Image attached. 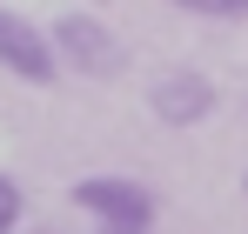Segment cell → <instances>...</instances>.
I'll list each match as a JSON object with an SVG mask.
<instances>
[{"label":"cell","mask_w":248,"mask_h":234,"mask_svg":"<svg viewBox=\"0 0 248 234\" xmlns=\"http://www.w3.org/2000/svg\"><path fill=\"white\" fill-rule=\"evenodd\" d=\"M47 40H54V60H61L67 74H81V80H114L127 67L121 34H114L108 20H94V14H61Z\"/></svg>","instance_id":"1"},{"label":"cell","mask_w":248,"mask_h":234,"mask_svg":"<svg viewBox=\"0 0 248 234\" xmlns=\"http://www.w3.org/2000/svg\"><path fill=\"white\" fill-rule=\"evenodd\" d=\"M74 207H81L94 228H155V188H141V181H127V174H81L74 181Z\"/></svg>","instance_id":"2"},{"label":"cell","mask_w":248,"mask_h":234,"mask_svg":"<svg viewBox=\"0 0 248 234\" xmlns=\"http://www.w3.org/2000/svg\"><path fill=\"white\" fill-rule=\"evenodd\" d=\"M215 80L202 74V67H174V74H161L155 87H148V107H155V120L161 127H202L208 114H215Z\"/></svg>","instance_id":"3"},{"label":"cell","mask_w":248,"mask_h":234,"mask_svg":"<svg viewBox=\"0 0 248 234\" xmlns=\"http://www.w3.org/2000/svg\"><path fill=\"white\" fill-rule=\"evenodd\" d=\"M0 67H7V74H20L27 87H47V80L61 74L54 40H47L27 14H14V7H0Z\"/></svg>","instance_id":"4"},{"label":"cell","mask_w":248,"mask_h":234,"mask_svg":"<svg viewBox=\"0 0 248 234\" xmlns=\"http://www.w3.org/2000/svg\"><path fill=\"white\" fill-rule=\"evenodd\" d=\"M181 14H202V20H248V0H174Z\"/></svg>","instance_id":"5"},{"label":"cell","mask_w":248,"mask_h":234,"mask_svg":"<svg viewBox=\"0 0 248 234\" xmlns=\"http://www.w3.org/2000/svg\"><path fill=\"white\" fill-rule=\"evenodd\" d=\"M20 207H27L20 181H7V174H0V234H14V228H20Z\"/></svg>","instance_id":"6"},{"label":"cell","mask_w":248,"mask_h":234,"mask_svg":"<svg viewBox=\"0 0 248 234\" xmlns=\"http://www.w3.org/2000/svg\"><path fill=\"white\" fill-rule=\"evenodd\" d=\"M94 234H155V228H94Z\"/></svg>","instance_id":"7"},{"label":"cell","mask_w":248,"mask_h":234,"mask_svg":"<svg viewBox=\"0 0 248 234\" xmlns=\"http://www.w3.org/2000/svg\"><path fill=\"white\" fill-rule=\"evenodd\" d=\"M242 194H248V174H242Z\"/></svg>","instance_id":"8"}]
</instances>
